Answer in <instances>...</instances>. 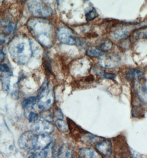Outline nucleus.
Listing matches in <instances>:
<instances>
[{
	"label": "nucleus",
	"mask_w": 147,
	"mask_h": 158,
	"mask_svg": "<svg viewBox=\"0 0 147 158\" xmlns=\"http://www.w3.org/2000/svg\"><path fill=\"white\" fill-rule=\"evenodd\" d=\"M134 88L140 100L147 104V78L142 76L136 79Z\"/></svg>",
	"instance_id": "obj_4"
},
{
	"label": "nucleus",
	"mask_w": 147,
	"mask_h": 158,
	"mask_svg": "<svg viewBox=\"0 0 147 158\" xmlns=\"http://www.w3.org/2000/svg\"><path fill=\"white\" fill-rule=\"evenodd\" d=\"M32 131L36 135L45 134L50 135L54 130V127L50 122L45 120L37 121L36 123H33L32 125Z\"/></svg>",
	"instance_id": "obj_6"
},
{
	"label": "nucleus",
	"mask_w": 147,
	"mask_h": 158,
	"mask_svg": "<svg viewBox=\"0 0 147 158\" xmlns=\"http://www.w3.org/2000/svg\"><path fill=\"white\" fill-rule=\"evenodd\" d=\"M38 107L40 110L44 111L48 110L53 105L54 96L53 92L48 87V81L46 78L39 92Z\"/></svg>",
	"instance_id": "obj_2"
},
{
	"label": "nucleus",
	"mask_w": 147,
	"mask_h": 158,
	"mask_svg": "<svg viewBox=\"0 0 147 158\" xmlns=\"http://www.w3.org/2000/svg\"><path fill=\"white\" fill-rule=\"evenodd\" d=\"M0 69H1V72L2 73H9L10 72V69L7 65L5 64H1Z\"/></svg>",
	"instance_id": "obj_26"
},
{
	"label": "nucleus",
	"mask_w": 147,
	"mask_h": 158,
	"mask_svg": "<svg viewBox=\"0 0 147 158\" xmlns=\"http://www.w3.org/2000/svg\"><path fill=\"white\" fill-rule=\"evenodd\" d=\"M44 2H45L46 3H49L51 2L52 0H43Z\"/></svg>",
	"instance_id": "obj_29"
},
{
	"label": "nucleus",
	"mask_w": 147,
	"mask_h": 158,
	"mask_svg": "<svg viewBox=\"0 0 147 158\" xmlns=\"http://www.w3.org/2000/svg\"><path fill=\"white\" fill-rule=\"evenodd\" d=\"M36 135V133L32 131L26 132L23 133V135H21L18 142L19 147L25 151H29L33 153L36 152L34 151L33 145L34 138Z\"/></svg>",
	"instance_id": "obj_7"
},
{
	"label": "nucleus",
	"mask_w": 147,
	"mask_h": 158,
	"mask_svg": "<svg viewBox=\"0 0 147 158\" xmlns=\"http://www.w3.org/2000/svg\"><path fill=\"white\" fill-rule=\"evenodd\" d=\"M52 142L53 138L51 137L50 135H36L33 141L34 151H41L51 144Z\"/></svg>",
	"instance_id": "obj_8"
},
{
	"label": "nucleus",
	"mask_w": 147,
	"mask_h": 158,
	"mask_svg": "<svg viewBox=\"0 0 147 158\" xmlns=\"http://www.w3.org/2000/svg\"><path fill=\"white\" fill-rule=\"evenodd\" d=\"M28 7L31 13L37 18L48 17L52 14L50 8L36 1L29 3Z\"/></svg>",
	"instance_id": "obj_3"
},
{
	"label": "nucleus",
	"mask_w": 147,
	"mask_h": 158,
	"mask_svg": "<svg viewBox=\"0 0 147 158\" xmlns=\"http://www.w3.org/2000/svg\"><path fill=\"white\" fill-rule=\"evenodd\" d=\"M5 54L4 52V51L2 50H1V54H0V57H1V61L2 62L3 60L5 59Z\"/></svg>",
	"instance_id": "obj_28"
},
{
	"label": "nucleus",
	"mask_w": 147,
	"mask_h": 158,
	"mask_svg": "<svg viewBox=\"0 0 147 158\" xmlns=\"http://www.w3.org/2000/svg\"><path fill=\"white\" fill-rule=\"evenodd\" d=\"M95 149L100 154L108 156L111 154V142L109 140H100L95 144Z\"/></svg>",
	"instance_id": "obj_10"
},
{
	"label": "nucleus",
	"mask_w": 147,
	"mask_h": 158,
	"mask_svg": "<svg viewBox=\"0 0 147 158\" xmlns=\"http://www.w3.org/2000/svg\"><path fill=\"white\" fill-rule=\"evenodd\" d=\"M143 76V72L140 70H129L126 73V78L128 80L137 79L140 77Z\"/></svg>",
	"instance_id": "obj_17"
},
{
	"label": "nucleus",
	"mask_w": 147,
	"mask_h": 158,
	"mask_svg": "<svg viewBox=\"0 0 147 158\" xmlns=\"http://www.w3.org/2000/svg\"><path fill=\"white\" fill-rule=\"evenodd\" d=\"M10 52L15 62L19 64H27L33 54L31 41L24 38L15 39L10 44Z\"/></svg>",
	"instance_id": "obj_1"
},
{
	"label": "nucleus",
	"mask_w": 147,
	"mask_h": 158,
	"mask_svg": "<svg viewBox=\"0 0 147 158\" xmlns=\"http://www.w3.org/2000/svg\"><path fill=\"white\" fill-rule=\"evenodd\" d=\"M22 1H23V2H26V1H27V0H22Z\"/></svg>",
	"instance_id": "obj_30"
},
{
	"label": "nucleus",
	"mask_w": 147,
	"mask_h": 158,
	"mask_svg": "<svg viewBox=\"0 0 147 158\" xmlns=\"http://www.w3.org/2000/svg\"><path fill=\"white\" fill-rule=\"evenodd\" d=\"M84 1H88L89 0H84Z\"/></svg>",
	"instance_id": "obj_31"
},
{
	"label": "nucleus",
	"mask_w": 147,
	"mask_h": 158,
	"mask_svg": "<svg viewBox=\"0 0 147 158\" xmlns=\"http://www.w3.org/2000/svg\"><path fill=\"white\" fill-rule=\"evenodd\" d=\"M55 125L56 127L58 128L59 131L62 132H66L69 130V125L68 123H66L63 119L58 118L55 121Z\"/></svg>",
	"instance_id": "obj_15"
},
{
	"label": "nucleus",
	"mask_w": 147,
	"mask_h": 158,
	"mask_svg": "<svg viewBox=\"0 0 147 158\" xmlns=\"http://www.w3.org/2000/svg\"><path fill=\"white\" fill-rule=\"evenodd\" d=\"M130 34V31L128 28H120L116 31H115L114 33V36L115 38L117 40H123L124 39L127 38V37Z\"/></svg>",
	"instance_id": "obj_13"
},
{
	"label": "nucleus",
	"mask_w": 147,
	"mask_h": 158,
	"mask_svg": "<svg viewBox=\"0 0 147 158\" xmlns=\"http://www.w3.org/2000/svg\"><path fill=\"white\" fill-rule=\"evenodd\" d=\"M98 16V12H96V10L94 8H92L91 10H89V12L88 13H86V21L88 22L93 21Z\"/></svg>",
	"instance_id": "obj_21"
},
{
	"label": "nucleus",
	"mask_w": 147,
	"mask_h": 158,
	"mask_svg": "<svg viewBox=\"0 0 147 158\" xmlns=\"http://www.w3.org/2000/svg\"><path fill=\"white\" fill-rule=\"evenodd\" d=\"M38 114L33 111L30 112L28 116V120L31 123H36V121L38 120Z\"/></svg>",
	"instance_id": "obj_23"
},
{
	"label": "nucleus",
	"mask_w": 147,
	"mask_h": 158,
	"mask_svg": "<svg viewBox=\"0 0 147 158\" xmlns=\"http://www.w3.org/2000/svg\"><path fill=\"white\" fill-rule=\"evenodd\" d=\"M36 101H37L36 97H29L23 100L22 102V106L23 107V109L25 110L32 109L34 105L36 104Z\"/></svg>",
	"instance_id": "obj_14"
},
{
	"label": "nucleus",
	"mask_w": 147,
	"mask_h": 158,
	"mask_svg": "<svg viewBox=\"0 0 147 158\" xmlns=\"http://www.w3.org/2000/svg\"><path fill=\"white\" fill-rule=\"evenodd\" d=\"M13 30H14V26L12 24H10L7 26L6 27L3 33H4V34L7 35L10 34L13 31Z\"/></svg>",
	"instance_id": "obj_24"
},
{
	"label": "nucleus",
	"mask_w": 147,
	"mask_h": 158,
	"mask_svg": "<svg viewBox=\"0 0 147 158\" xmlns=\"http://www.w3.org/2000/svg\"><path fill=\"white\" fill-rule=\"evenodd\" d=\"M47 111H44L41 114V117L43 118L44 120L48 121V122H52L53 120V116L51 115V113Z\"/></svg>",
	"instance_id": "obj_22"
},
{
	"label": "nucleus",
	"mask_w": 147,
	"mask_h": 158,
	"mask_svg": "<svg viewBox=\"0 0 147 158\" xmlns=\"http://www.w3.org/2000/svg\"><path fill=\"white\" fill-rule=\"evenodd\" d=\"M104 54V51L99 48H89L86 51V55L91 57H99Z\"/></svg>",
	"instance_id": "obj_18"
},
{
	"label": "nucleus",
	"mask_w": 147,
	"mask_h": 158,
	"mask_svg": "<svg viewBox=\"0 0 147 158\" xmlns=\"http://www.w3.org/2000/svg\"><path fill=\"white\" fill-rule=\"evenodd\" d=\"M57 158H72L73 151L67 145H59Z\"/></svg>",
	"instance_id": "obj_12"
},
{
	"label": "nucleus",
	"mask_w": 147,
	"mask_h": 158,
	"mask_svg": "<svg viewBox=\"0 0 147 158\" xmlns=\"http://www.w3.org/2000/svg\"><path fill=\"white\" fill-rule=\"evenodd\" d=\"M134 37L136 39H147V27L141 28L135 31Z\"/></svg>",
	"instance_id": "obj_19"
},
{
	"label": "nucleus",
	"mask_w": 147,
	"mask_h": 158,
	"mask_svg": "<svg viewBox=\"0 0 147 158\" xmlns=\"http://www.w3.org/2000/svg\"><path fill=\"white\" fill-rule=\"evenodd\" d=\"M83 138V140L85 143L87 142L88 143H90L92 144L95 143V144H96V143L99 142V138L98 137H96V136H95L91 134L88 135V133H84Z\"/></svg>",
	"instance_id": "obj_16"
},
{
	"label": "nucleus",
	"mask_w": 147,
	"mask_h": 158,
	"mask_svg": "<svg viewBox=\"0 0 147 158\" xmlns=\"http://www.w3.org/2000/svg\"><path fill=\"white\" fill-rule=\"evenodd\" d=\"M113 46V44L109 40L104 41L100 45V50L103 51H108L111 49Z\"/></svg>",
	"instance_id": "obj_20"
},
{
	"label": "nucleus",
	"mask_w": 147,
	"mask_h": 158,
	"mask_svg": "<svg viewBox=\"0 0 147 158\" xmlns=\"http://www.w3.org/2000/svg\"><path fill=\"white\" fill-rule=\"evenodd\" d=\"M58 40L61 43L66 45H74L77 39L71 34V31L66 27H61L57 32Z\"/></svg>",
	"instance_id": "obj_9"
},
{
	"label": "nucleus",
	"mask_w": 147,
	"mask_h": 158,
	"mask_svg": "<svg viewBox=\"0 0 147 158\" xmlns=\"http://www.w3.org/2000/svg\"><path fill=\"white\" fill-rule=\"evenodd\" d=\"M79 156L83 158H95L100 157L96 151L89 148H84L79 151Z\"/></svg>",
	"instance_id": "obj_11"
},
{
	"label": "nucleus",
	"mask_w": 147,
	"mask_h": 158,
	"mask_svg": "<svg viewBox=\"0 0 147 158\" xmlns=\"http://www.w3.org/2000/svg\"><path fill=\"white\" fill-rule=\"evenodd\" d=\"M100 76L103 78L108 79H113L115 78L116 76L115 74H112V73H102L100 74Z\"/></svg>",
	"instance_id": "obj_25"
},
{
	"label": "nucleus",
	"mask_w": 147,
	"mask_h": 158,
	"mask_svg": "<svg viewBox=\"0 0 147 158\" xmlns=\"http://www.w3.org/2000/svg\"><path fill=\"white\" fill-rule=\"evenodd\" d=\"M120 61L119 56L116 54H105L99 57V64L105 69H114Z\"/></svg>",
	"instance_id": "obj_5"
},
{
	"label": "nucleus",
	"mask_w": 147,
	"mask_h": 158,
	"mask_svg": "<svg viewBox=\"0 0 147 158\" xmlns=\"http://www.w3.org/2000/svg\"><path fill=\"white\" fill-rule=\"evenodd\" d=\"M44 67H45L46 71L48 72L49 73H51V65L48 61L45 62V64H44Z\"/></svg>",
	"instance_id": "obj_27"
}]
</instances>
